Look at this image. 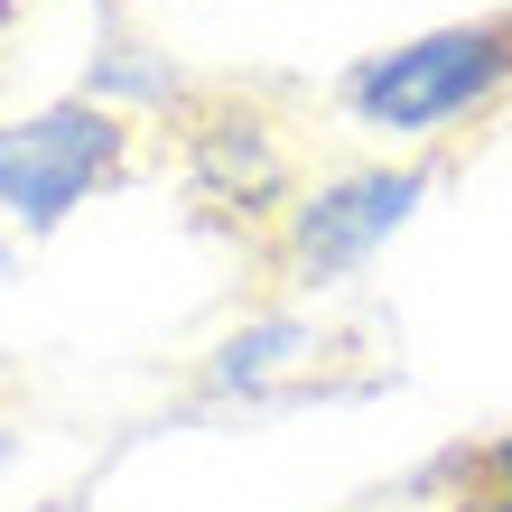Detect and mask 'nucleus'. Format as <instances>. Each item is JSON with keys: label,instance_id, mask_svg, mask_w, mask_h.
<instances>
[{"label": "nucleus", "instance_id": "nucleus-1", "mask_svg": "<svg viewBox=\"0 0 512 512\" xmlns=\"http://www.w3.org/2000/svg\"><path fill=\"white\" fill-rule=\"evenodd\" d=\"M503 94H512V10L410 28L391 47H364L336 75V112L354 131L391 140V149H429L447 131L485 122Z\"/></svg>", "mask_w": 512, "mask_h": 512}, {"label": "nucleus", "instance_id": "nucleus-2", "mask_svg": "<svg viewBox=\"0 0 512 512\" xmlns=\"http://www.w3.org/2000/svg\"><path fill=\"white\" fill-rule=\"evenodd\" d=\"M438 196V159H354L308 177L280 215H270V270L298 298H326L401 243L419 224V205Z\"/></svg>", "mask_w": 512, "mask_h": 512}, {"label": "nucleus", "instance_id": "nucleus-3", "mask_svg": "<svg viewBox=\"0 0 512 512\" xmlns=\"http://www.w3.org/2000/svg\"><path fill=\"white\" fill-rule=\"evenodd\" d=\"M140 159V122L56 94L28 112H0V224L10 243H38V233H66L94 196H112Z\"/></svg>", "mask_w": 512, "mask_h": 512}, {"label": "nucleus", "instance_id": "nucleus-4", "mask_svg": "<svg viewBox=\"0 0 512 512\" xmlns=\"http://www.w3.org/2000/svg\"><path fill=\"white\" fill-rule=\"evenodd\" d=\"M177 159H187V187L215 215H243V224H270L298 196L280 122L261 103H233V94H196L177 112Z\"/></svg>", "mask_w": 512, "mask_h": 512}, {"label": "nucleus", "instance_id": "nucleus-5", "mask_svg": "<svg viewBox=\"0 0 512 512\" xmlns=\"http://www.w3.org/2000/svg\"><path fill=\"white\" fill-rule=\"evenodd\" d=\"M326 354H336V326L308 317V308H261L243 326H224L215 345H205L196 382L215 391V401H308Z\"/></svg>", "mask_w": 512, "mask_h": 512}, {"label": "nucleus", "instance_id": "nucleus-6", "mask_svg": "<svg viewBox=\"0 0 512 512\" xmlns=\"http://www.w3.org/2000/svg\"><path fill=\"white\" fill-rule=\"evenodd\" d=\"M75 94L103 103V112H122V122H168V112L196 103V84H187V66H177L168 47H149V38H94Z\"/></svg>", "mask_w": 512, "mask_h": 512}, {"label": "nucleus", "instance_id": "nucleus-7", "mask_svg": "<svg viewBox=\"0 0 512 512\" xmlns=\"http://www.w3.org/2000/svg\"><path fill=\"white\" fill-rule=\"evenodd\" d=\"M438 485H494V494H512V429L485 438V447H447V457H429L410 475V494H438Z\"/></svg>", "mask_w": 512, "mask_h": 512}, {"label": "nucleus", "instance_id": "nucleus-8", "mask_svg": "<svg viewBox=\"0 0 512 512\" xmlns=\"http://www.w3.org/2000/svg\"><path fill=\"white\" fill-rule=\"evenodd\" d=\"M447 512H512V494H494V485H447Z\"/></svg>", "mask_w": 512, "mask_h": 512}, {"label": "nucleus", "instance_id": "nucleus-9", "mask_svg": "<svg viewBox=\"0 0 512 512\" xmlns=\"http://www.w3.org/2000/svg\"><path fill=\"white\" fill-rule=\"evenodd\" d=\"M10 466H19V410L0 401V475H10Z\"/></svg>", "mask_w": 512, "mask_h": 512}, {"label": "nucleus", "instance_id": "nucleus-10", "mask_svg": "<svg viewBox=\"0 0 512 512\" xmlns=\"http://www.w3.org/2000/svg\"><path fill=\"white\" fill-rule=\"evenodd\" d=\"M0 280H19V243H10V233H0Z\"/></svg>", "mask_w": 512, "mask_h": 512}, {"label": "nucleus", "instance_id": "nucleus-11", "mask_svg": "<svg viewBox=\"0 0 512 512\" xmlns=\"http://www.w3.org/2000/svg\"><path fill=\"white\" fill-rule=\"evenodd\" d=\"M10 28H19V0H0V38H10Z\"/></svg>", "mask_w": 512, "mask_h": 512}, {"label": "nucleus", "instance_id": "nucleus-12", "mask_svg": "<svg viewBox=\"0 0 512 512\" xmlns=\"http://www.w3.org/2000/svg\"><path fill=\"white\" fill-rule=\"evenodd\" d=\"M382 512H410V503H382Z\"/></svg>", "mask_w": 512, "mask_h": 512}]
</instances>
